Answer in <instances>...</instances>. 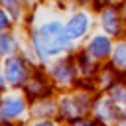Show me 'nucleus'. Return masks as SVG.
I'll use <instances>...</instances> for the list:
<instances>
[{
	"instance_id": "f257e3e1",
	"label": "nucleus",
	"mask_w": 126,
	"mask_h": 126,
	"mask_svg": "<svg viewBox=\"0 0 126 126\" xmlns=\"http://www.w3.org/2000/svg\"><path fill=\"white\" fill-rule=\"evenodd\" d=\"M69 33L63 30L59 22H49L41 28L39 35L35 37V47L41 57H47V53H59L69 45Z\"/></svg>"
},
{
	"instance_id": "f03ea898",
	"label": "nucleus",
	"mask_w": 126,
	"mask_h": 126,
	"mask_svg": "<svg viewBox=\"0 0 126 126\" xmlns=\"http://www.w3.org/2000/svg\"><path fill=\"white\" fill-rule=\"evenodd\" d=\"M26 67L22 65V61L20 59H10L8 61V65H6V77H8V81L10 83H14V85H22L24 81H26Z\"/></svg>"
},
{
	"instance_id": "7ed1b4c3",
	"label": "nucleus",
	"mask_w": 126,
	"mask_h": 126,
	"mask_svg": "<svg viewBox=\"0 0 126 126\" xmlns=\"http://www.w3.org/2000/svg\"><path fill=\"white\" fill-rule=\"evenodd\" d=\"M0 112L4 116L14 118V116H18V114L24 112V100L22 98H16V96H6L2 100V104H0Z\"/></svg>"
},
{
	"instance_id": "20e7f679",
	"label": "nucleus",
	"mask_w": 126,
	"mask_h": 126,
	"mask_svg": "<svg viewBox=\"0 0 126 126\" xmlns=\"http://www.w3.org/2000/svg\"><path fill=\"white\" fill-rule=\"evenodd\" d=\"M87 26H89V20H87V16L85 14H77V16H73L71 18V22L67 24V33H69V37H81L85 32H87Z\"/></svg>"
},
{
	"instance_id": "39448f33",
	"label": "nucleus",
	"mask_w": 126,
	"mask_h": 126,
	"mask_svg": "<svg viewBox=\"0 0 126 126\" xmlns=\"http://www.w3.org/2000/svg\"><path fill=\"white\" fill-rule=\"evenodd\" d=\"M91 53H93L94 57H104V55H108V53H110V41H108L106 37H102V35L94 37V39L91 41Z\"/></svg>"
},
{
	"instance_id": "423d86ee",
	"label": "nucleus",
	"mask_w": 126,
	"mask_h": 126,
	"mask_svg": "<svg viewBox=\"0 0 126 126\" xmlns=\"http://www.w3.org/2000/svg\"><path fill=\"white\" fill-rule=\"evenodd\" d=\"M104 28H106L108 33H116V32H118V24H116L114 14H110V12L104 14Z\"/></svg>"
},
{
	"instance_id": "0eeeda50",
	"label": "nucleus",
	"mask_w": 126,
	"mask_h": 126,
	"mask_svg": "<svg viewBox=\"0 0 126 126\" xmlns=\"http://www.w3.org/2000/svg\"><path fill=\"white\" fill-rule=\"evenodd\" d=\"M114 63L118 67H126V43H122L114 53Z\"/></svg>"
},
{
	"instance_id": "6e6552de",
	"label": "nucleus",
	"mask_w": 126,
	"mask_h": 126,
	"mask_svg": "<svg viewBox=\"0 0 126 126\" xmlns=\"http://www.w3.org/2000/svg\"><path fill=\"white\" fill-rule=\"evenodd\" d=\"M12 49V37L8 33H0V53H8Z\"/></svg>"
},
{
	"instance_id": "1a4fd4ad",
	"label": "nucleus",
	"mask_w": 126,
	"mask_h": 126,
	"mask_svg": "<svg viewBox=\"0 0 126 126\" xmlns=\"http://www.w3.org/2000/svg\"><path fill=\"white\" fill-rule=\"evenodd\" d=\"M57 79H65V81H69L71 79V69L67 67V65H59V69H57Z\"/></svg>"
},
{
	"instance_id": "9d476101",
	"label": "nucleus",
	"mask_w": 126,
	"mask_h": 126,
	"mask_svg": "<svg viewBox=\"0 0 126 126\" xmlns=\"http://www.w3.org/2000/svg\"><path fill=\"white\" fill-rule=\"evenodd\" d=\"M0 28H6V18H4L2 12H0Z\"/></svg>"
},
{
	"instance_id": "9b49d317",
	"label": "nucleus",
	"mask_w": 126,
	"mask_h": 126,
	"mask_svg": "<svg viewBox=\"0 0 126 126\" xmlns=\"http://www.w3.org/2000/svg\"><path fill=\"white\" fill-rule=\"evenodd\" d=\"M33 126H53V124H49V122L45 120V122H37V124H33Z\"/></svg>"
},
{
	"instance_id": "f8f14e48",
	"label": "nucleus",
	"mask_w": 126,
	"mask_h": 126,
	"mask_svg": "<svg viewBox=\"0 0 126 126\" xmlns=\"http://www.w3.org/2000/svg\"><path fill=\"white\" fill-rule=\"evenodd\" d=\"M75 126H94V124H91V122H81V124H75Z\"/></svg>"
},
{
	"instance_id": "ddd939ff",
	"label": "nucleus",
	"mask_w": 126,
	"mask_h": 126,
	"mask_svg": "<svg viewBox=\"0 0 126 126\" xmlns=\"http://www.w3.org/2000/svg\"><path fill=\"white\" fill-rule=\"evenodd\" d=\"M8 4H10V0H8Z\"/></svg>"
}]
</instances>
